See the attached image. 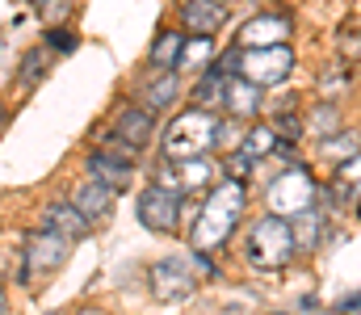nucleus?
<instances>
[{"mask_svg": "<svg viewBox=\"0 0 361 315\" xmlns=\"http://www.w3.org/2000/svg\"><path fill=\"white\" fill-rule=\"evenodd\" d=\"M227 72L223 68H206L202 72V80L193 85V109H206V113H214V109H223V97H227Z\"/></svg>", "mask_w": 361, "mask_h": 315, "instance_id": "nucleus-17", "label": "nucleus"}, {"mask_svg": "<svg viewBox=\"0 0 361 315\" xmlns=\"http://www.w3.org/2000/svg\"><path fill=\"white\" fill-rule=\"evenodd\" d=\"M210 59H214V38H206V34H189V38L180 42L177 68H185V72H206Z\"/></svg>", "mask_w": 361, "mask_h": 315, "instance_id": "nucleus-19", "label": "nucleus"}, {"mask_svg": "<svg viewBox=\"0 0 361 315\" xmlns=\"http://www.w3.org/2000/svg\"><path fill=\"white\" fill-rule=\"evenodd\" d=\"M30 4H42V0H30Z\"/></svg>", "mask_w": 361, "mask_h": 315, "instance_id": "nucleus-36", "label": "nucleus"}, {"mask_svg": "<svg viewBox=\"0 0 361 315\" xmlns=\"http://www.w3.org/2000/svg\"><path fill=\"white\" fill-rule=\"evenodd\" d=\"M244 218V181H231L223 177V185L210 190L206 202H197V214H193V227H189V244L210 252V248H223L235 227Z\"/></svg>", "mask_w": 361, "mask_h": 315, "instance_id": "nucleus-1", "label": "nucleus"}, {"mask_svg": "<svg viewBox=\"0 0 361 315\" xmlns=\"http://www.w3.org/2000/svg\"><path fill=\"white\" fill-rule=\"evenodd\" d=\"M193 286H197V278H193L189 261L169 257V261H156V265H152V295H156L160 303H180V299H189Z\"/></svg>", "mask_w": 361, "mask_h": 315, "instance_id": "nucleus-8", "label": "nucleus"}, {"mask_svg": "<svg viewBox=\"0 0 361 315\" xmlns=\"http://www.w3.org/2000/svg\"><path fill=\"white\" fill-rule=\"evenodd\" d=\"M248 173H252V160H248L244 152H235L231 164H227V177H231V181H248Z\"/></svg>", "mask_w": 361, "mask_h": 315, "instance_id": "nucleus-30", "label": "nucleus"}, {"mask_svg": "<svg viewBox=\"0 0 361 315\" xmlns=\"http://www.w3.org/2000/svg\"><path fill=\"white\" fill-rule=\"evenodd\" d=\"M214 122L219 118L206 113V109H189V113L173 118V126L164 130V152L180 156V160L206 156V147H214Z\"/></svg>", "mask_w": 361, "mask_h": 315, "instance_id": "nucleus-3", "label": "nucleus"}, {"mask_svg": "<svg viewBox=\"0 0 361 315\" xmlns=\"http://www.w3.org/2000/svg\"><path fill=\"white\" fill-rule=\"evenodd\" d=\"M85 168H89L92 181H101L105 190H114V194H122V190H130V160H122V156H114V152H89V160H85Z\"/></svg>", "mask_w": 361, "mask_h": 315, "instance_id": "nucleus-10", "label": "nucleus"}, {"mask_svg": "<svg viewBox=\"0 0 361 315\" xmlns=\"http://www.w3.org/2000/svg\"><path fill=\"white\" fill-rule=\"evenodd\" d=\"M341 47H345V55H357V59H361V34H357V38H353V34H349V38H345V42H341Z\"/></svg>", "mask_w": 361, "mask_h": 315, "instance_id": "nucleus-33", "label": "nucleus"}, {"mask_svg": "<svg viewBox=\"0 0 361 315\" xmlns=\"http://www.w3.org/2000/svg\"><path fill=\"white\" fill-rule=\"evenodd\" d=\"M0 315H4V290H0Z\"/></svg>", "mask_w": 361, "mask_h": 315, "instance_id": "nucleus-35", "label": "nucleus"}, {"mask_svg": "<svg viewBox=\"0 0 361 315\" xmlns=\"http://www.w3.org/2000/svg\"><path fill=\"white\" fill-rule=\"evenodd\" d=\"M68 8H72L68 0H42V17H47L51 25H55V21H63V17H68Z\"/></svg>", "mask_w": 361, "mask_h": 315, "instance_id": "nucleus-31", "label": "nucleus"}, {"mask_svg": "<svg viewBox=\"0 0 361 315\" xmlns=\"http://www.w3.org/2000/svg\"><path fill=\"white\" fill-rule=\"evenodd\" d=\"M55 68V51L42 42V47H30L25 55H21V68H17V85L21 89H34V85H42L47 80V72Z\"/></svg>", "mask_w": 361, "mask_h": 315, "instance_id": "nucleus-18", "label": "nucleus"}, {"mask_svg": "<svg viewBox=\"0 0 361 315\" xmlns=\"http://www.w3.org/2000/svg\"><path fill=\"white\" fill-rule=\"evenodd\" d=\"M156 185H160V190H169V194H185V190H180L177 164H160V173H156Z\"/></svg>", "mask_w": 361, "mask_h": 315, "instance_id": "nucleus-29", "label": "nucleus"}, {"mask_svg": "<svg viewBox=\"0 0 361 315\" xmlns=\"http://www.w3.org/2000/svg\"><path fill=\"white\" fill-rule=\"evenodd\" d=\"M294 231H290V218H277L265 214L248 227V261L252 269H281L290 257H294Z\"/></svg>", "mask_w": 361, "mask_h": 315, "instance_id": "nucleus-2", "label": "nucleus"}, {"mask_svg": "<svg viewBox=\"0 0 361 315\" xmlns=\"http://www.w3.org/2000/svg\"><path fill=\"white\" fill-rule=\"evenodd\" d=\"M286 38H290V17H286V13H265V17H252V21L240 30V51L281 47Z\"/></svg>", "mask_w": 361, "mask_h": 315, "instance_id": "nucleus-9", "label": "nucleus"}, {"mask_svg": "<svg viewBox=\"0 0 361 315\" xmlns=\"http://www.w3.org/2000/svg\"><path fill=\"white\" fill-rule=\"evenodd\" d=\"M319 152L328 156V160H349V156H357V135H345V130H336V135H328V139H319Z\"/></svg>", "mask_w": 361, "mask_h": 315, "instance_id": "nucleus-26", "label": "nucleus"}, {"mask_svg": "<svg viewBox=\"0 0 361 315\" xmlns=\"http://www.w3.org/2000/svg\"><path fill=\"white\" fill-rule=\"evenodd\" d=\"M277 130L273 126H252V130H244V139H240V152L248 156V160H261V156H269L277 152Z\"/></svg>", "mask_w": 361, "mask_h": 315, "instance_id": "nucleus-22", "label": "nucleus"}, {"mask_svg": "<svg viewBox=\"0 0 361 315\" xmlns=\"http://www.w3.org/2000/svg\"><path fill=\"white\" fill-rule=\"evenodd\" d=\"M139 223L147 231H156V235H173L180 227V194H169L160 185L143 190V198H139Z\"/></svg>", "mask_w": 361, "mask_h": 315, "instance_id": "nucleus-7", "label": "nucleus"}, {"mask_svg": "<svg viewBox=\"0 0 361 315\" xmlns=\"http://www.w3.org/2000/svg\"><path fill=\"white\" fill-rule=\"evenodd\" d=\"M180 42H185V34H180V30H164V34L152 42V72H177Z\"/></svg>", "mask_w": 361, "mask_h": 315, "instance_id": "nucleus-21", "label": "nucleus"}, {"mask_svg": "<svg viewBox=\"0 0 361 315\" xmlns=\"http://www.w3.org/2000/svg\"><path fill=\"white\" fill-rule=\"evenodd\" d=\"M68 252H72V240H63V235H55V231H47V227H38V231L25 240V248H21L25 269H34V273H55V269L68 261ZM25 269H17V282L30 278Z\"/></svg>", "mask_w": 361, "mask_h": 315, "instance_id": "nucleus-6", "label": "nucleus"}, {"mask_svg": "<svg viewBox=\"0 0 361 315\" xmlns=\"http://www.w3.org/2000/svg\"><path fill=\"white\" fill-rule=\"evenodd\" d=\"M261 89L252 85V80H244V76H231L227 80V97H223V109H227V118H257L261 113Z\"/></svg>", "mask_w": 361, "mask_h": 315, "instance_id": "nucleus-16", "label": "nucleus"}, {"mask_svg": "<svg viewBox=\"0 0 361 315\" xmlns=\"http://www.w3.org/2000/svg\"><path fill=\"white\" fill-rule=\"evenodd\" d=\"M315 177L298 164V168H290V173H281L277 181L269 185V194H265V206H269V214H277V218H294L298 210L315 206Z\"/></svg>", "mask_w": 361, "mask_h": 315, "instance_id": "nucleus-4", "label": "nucleus"}, {"mask_svg": "<svg viewBox=\"0 0 361 315\" xmlns=\"http://www.w3.org/2000/svg\"><path fill=\"white\" fill-rule=\"evenodd\" d=\"M47 47L68 55V51H76V34H72L68 25H51V30H47Z\"/></svg>", "mask_w": 361, "mask_h": 315, "instance_id": "nucleus-28", "label": "nucleus"}, {"mask_svg": "<svg viewBox=\"0 0 361 315\" xmlns=\"http://www.w3.org/2000/svg\"><path fill=\"white\" fill-rule=\"evenodd\" d=\"M114 139H122L126 147H147L152 143V135H156V113H147V109H139V105H126L118 118H114Z\"/></svg>", "mask_w": 361, "mask_h": 315, "instance_id": "nucleus-11", "label": "nucleus"}, {"mask_svg": "<svg viewBox=\"0 0 361 315\" xmlns=\"http://www.w3.org/2000/svg\"><path fill=\"white\" fill-rule=\"evenodd\" d=\"M177 173H180V190H202V185L214 181V164H210L206 156H189V160H180Z\"/></svg>", "mask_w": 361, "mask_h": 315, "instance_id": "nucleus-23", "label": "nucleus"}, {"mask_svg": "<svg viewBox=\"0 0 361 315\" xmlns=\"http://www.w3.org/2000/svg\"><path fill=\"white\" fill-rule=\"evenodd\" d=\"M177 93H180L177 72H156L152 80H143V85H139V109L160 113V109H169V105L177 101Z\"/></svg>", "mask_w": 361, "mask_h": 315, "instance_id": "nucleus-15", "label": "nucleus"}, {"mask_svg": "<svg viewBox=\"0 0 361 315\" xmlns=\"http://www.w3.org/2000/svg\"><path fill=\"white\" fill-rule=\"evenodd\" d=\"M240 118H227V122H214V147H227V152H240V139L244 130H235Z\"/></svg>", "mask_w": 361, "mask_h": 315, "instance_id": "nucleus-27", "label": "nucleus"}, {"mask_svg": "<svg viewBox=\"0 0 361 315\" xmlns=\"http://www.w3.org/2000/svg\"><path fill=\"white\" fill-rule=\"evenodd\" d=\"M180 21L189 25V34H214V30H223V21H227V8H223V0H180Z\"/></svg>", "mask_w": 361, "mask_h": 315, "instance_id": "nucleus-13", "label": "nucleus"}, {"mask_svg": "<svg viewBox=\"0 0 361 315\" xmlns=\"http://www.w3.org/2000/svg\"><path fill=\"white\" fill-rule=\"evenodd\" d=\"M290 72H294V51H290L286 42H281V47H257V51H240V68H235V76L252 80L257 89L281 85Z\"/></svg>", "mask_w": 361, "mask_h": 315, "instance_id": "nucleus-5", "label": "nucleus"}, {"mask_svg": "<svg viewBox=\"0 0 361 315\" xmlns=\"http://www.w3.org/2000/svg\"><path fill=\"white\" fill-rule=\"evenodd\" d=\"M72 206L80 210L85 218H89V227L92 223H101V218H109V210H114V190H105L101 181H80L76 185V194H72Z\"/></svg>", "mask_w": 361, "mask_h": 315, "instance_id": "nucleus-14", "label": "nucleus"}, {"mask_svg": "<svg viewBox=\"0 0 361 315\" xmlns=\"http://www.w3.org/2000/svg\"><path fill=\"white\" fill-rule=\"evenodd\" d=\"M290 231H294V248H315L319 235H324V214H319V206L298 210L290 218Z\"/></svg>", "mask_w": 361, "mask_h": 315, "instance_id": "nucleus-20", "label": "nucleus"}, {"mask_svg": "<svg viewBox=\"0 0 361 315\" xmlns=\"http://www.w3.org/2000/svg\"><path fill=\"white\" fill-rule=\"evenodd\" d=\"M193 265L202 269V278H214V273H219V269H214V261H210V257H206L202 248H193Z\"/></svg>", "mask_w": 361, "mask_h": 315, "instance_id": "nucleus-32", "label": "nucleus"}, {"mask_svg": "<svg viewBox=\"0 0 361 315\" xmlns=\"http://www.w3.org/2000/svg\"><path fill=\"white\" fill-rule=\"evenodd\" d=\"M307 135H319V139H328V135H336L341 130V109L336 105H315L311 113H307V126H302Z\"/></svg>", "mask_w": 361, "mask_h": 315, "instance_id": "nucleus-24", "label": "nucleus"}, {"mask_svg": "<svg viewBox=\"0 0 361 315\" xmlns=\"http://www.w3.org/2000/svg\"><path fill=\"white\" fill-rule=\"evenodd\" d=\"M42 227L55 231V235H63V240H72V244L89 235V218L72 206V202H47L42 206Z\"/></svg>", "mask_w": 361, "mask_h": 315, "instance_id": "nucleus-12", "label": "nucleus"}, {"mask_svg": "<svg viewBox=\"0 0 361 315\" xmlns=\"http://www.w3.org/2000/svg\"><path fill=\"white\" fill-rule=\"evenodd\" d=\"M357 185H361V156H349V160L336 168L332 194H336V198H357Z\"/></svg>", "mask_w": 361, "mask_h": 315, "instance_id": "nucleus-25", "label": "nucleus"}, {"mask_svg": "<svg viewBox=\"0 0 361 315\" xmlns=\"http://www.w3.org/2000/svg\"><path fill=\"white\" fill-rule=\"evenodd\" d=\"M4 122H8V113H4V109H0V130H4Z\"/></svg>", "mask_w": 361, "mask_h": 315, "instance_id": "nucleus-34", "label": "nucleus"}]
</instances>
